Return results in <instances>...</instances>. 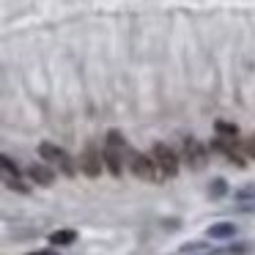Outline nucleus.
Here are the masks:
<instances>
[{
	"label": "nucleus",
	"mask_w": 255,
	"mask_h": 255,
	"mask_svg": "<svg viewBox=\"0 0 255 255\" xmlns=\"http://www.w3.org/2000/svg\"><path fill=\"white\" fill-rule=\"evenodd\" d=\"M124 156H129L127 140H124V134L118 129H110L107 140H105V165L113 176H121L124 173Z\"/></svg>",
	"instance_id": "obj_1"
},
{
	"label": "nucleus",
	"mask_w": 255,
	"mask_h": 255,
	"mask_svg": "<svg viewBox=\"0 0 255 255\" xmlns=\"http://www.w3.org/2000/svg\"><path fill=\"white\" fill-rule=\"evenodd\" d=\"M39 154H41V159H47L52 167H58L63 176H69V178L77 176V165H74L72 156H69L63 148H58V145H52V143H41L39 145Z\"/></svg>",
	"instance_id": "obj_2"
},
{
	"label": "nucleus",
	"mask_w": 255,
	"mask_h": 255,
	"mask_svg": "<svg viewBox=\"0 0 255 255\" xmlns=\"http://www.w3.org/2000/svg\"><path fill=\"white\" fill-rule=\"evenodd\" d=\"M129 167H132V173L137 178H143V181H162V173H159V167H156L154 156L129 151Z\"/></svg>",
	"instance_id": "obj_3"
},
{
	"label": "nucleus",
	"mask_w": 255,
	"mask_h": 255,
	"mask_svg": "<svg viewBox=\"0 0 255 255\" xmlns=\"http://www.w3.org/2000/svg\"><path fill=\"white\" fill-rule=\"evenodd\" d=\"M151 156H154V162H156V167H159L162 178L178 176V156H176V151H170L165 143H156L154 151H151Z\"/></svg>",
	"instance_id": "obj_4"
},
{
	"label": "nucleus",
	"mask_w": 255,
	"mask_h": 255,
	"mask_svg": "<svg viewBox=\"0 0 255 255\" xmlns=\"http://www.w3.org/2000/svg\"><path fill=\"white\" fill-rule=\"evenodd\" d=\"M102 162H105V151H99L94 143H88L85 151L80 154V170L88 178H96V176H102Z\"/></svg>",
	"instance_id": "obj_5"
},
{
	"label": "nucleus",
	"mask_w": 255,
	"mask_h": 255,
	"mask_svg": "<svg viewBox=\"0 0 255 255\" xmlns=\"http://www.w3.org/2000/svg\"><path fill=\"white\" fill-rule=\"evenodd\" d=\"M206 159H209V151L198 143L195 137H187L184 140V162H187L192 170H203L206 167Z\"/></svg>",
	"instance_id": "obj_6"
},
{
	"label": "nucleus",
	"mask_w": 255,
	"mask_h": 255,
	"mask_svg": "<svg viewBox=\"0 0 255 255\" xmlns=\"http://www.w3.org/2000/svg\"><path fill=\"white\" fill-rule=\"evenodd\" d=\"M0 165H3V181H6V187L8 189H17V192H22V195H28L30 192V187L19 178V170H17V165H14L11 159H8L6 154L0 156Z\"/></svg>",
	"instance_id": "obj_7"
},
{
	"label": "nucleus",
	"mask_w": 255,
	"mask_h": 255,
	"mask_svg": "<svg viewBox=\"0 0 255 255\" xmlns=\"http://www.w3.org/2000/svg\"><path fill=\"white\" fill-rule=\"evenodd\" d=\"M28 178L33 184H39V187H50V184L55 181V173H52V167H47V165H30L28 167Z\"/></svg>",
	"instance_id": "obj_8"
},
{
	"label": "nucleus",
	"mask_w": 255,
	"mask_h": 255,
	"mask_svg": "<svg viewBox=\"0 0 255 255\" xmlns=\"http://www.w3.org/2000/svg\"><path fill=\"white\" fill-rule=\"evenodd\" d=\"M206 236L209 239H233L236 236V225L233 222H217V225H211L206 231Z\"/></svg>",
	"instance_id": "obj_9"
},
{
	"label": "nucleus",
	"mask_w": 255,
	"mask_h": 255,
	"mask_svg": "<svg viewBox=\"0 0 255 255\" xmlns=\"http://www.w3.org/2000/svg\"><path fill=\"white\" fill-rule=\"evenodd\" d=\"M250 253H253V244L239 242V244H228V247H222V250H214L211 255H250Z\"/></svg>",
	"instance_id": "obj_10"
},
{
	"label": "nucleus",
	"mask_w": 255,
	"mask_h": 255,
	"mask_svg": "<svg viewBox=\"0 0 255 255\" xmlns=\"http://www.w3.org/2000/svg\"><path fill=\"white\" fill-rule=\"evenodd\" d=\"M74 239H77V233H74V231H55V233H50V244H52V247H69V244H74Z\"/></svg>",
	"instance_id": "obj_11"
},
{
	"label": "nucleus",
	"mask_w": 255,
	"mask_h": 255,
	"mask_svg": "<svg viewBox=\"0 0 255 255\" xmlns=\"http://www.w3.org/2000/svg\"><path fill=\"white\" fill-rule=\"evenodd\" d=\"M214 129H217V134H220L222 140H236V134H239L236 124H225V121H217Z\"/></svg>",
	"instance_id": "obj_12"
},
{
	"label": "nucleus",
	"mask_w": 255,
	"mask_h": 255,
	"mask_svg": "<svg viewBox=\"0 0 255 255\" xmlns=\"http://www.w3.org/2000/svg\"><path fill=\"white\" fill-rule=\"evenodd\" d=\"M209 192H211V198H222V195L228 192L225 178H214V181H211V187H209Z\"/></svg>",
	"instance_id": "obj_13"
},
{
	"label": "nucleus",
	"mask_w": 255,
	"mask_h": 255,
	"mask_svg": "<svg viewBox=\"0 0 255 255\" xmlns=\"http://www.w3.org/2000/svg\"><path fill=\"white\" fill-rule=\"evenodd\" d=\"M236 200H255V184H250V187H244V189H239L236 195H233Z\"/></svg>",
	"instance_id": "obj_14"
},
{
	"label": "nucleus",
	"mask_w": 255,
	"mask_h": 255,
	"mask_svg": "<svg viewBox=\"0 0 255 255\" xmlns=\"http://www.w3.org/2000/svg\"><path fill=\"white\" fill-rule=\"evenodd\" d=\"M244 151H247V156H250V159H255V134H253V137H247V140H244Z\"/></svg>",
	"instance_id": "obj_15"
},
{
	"label": "nucleus",
	"mask_w": 255,
	"mask_h": 255,
	"mask_svg": "<svg viewBox=\"0 0 255 255\" xmlns=\"http://www.w3.org/2000/svg\"><path fill=\"white\" fill-rule=\"evenodd\" d=\"M28 255H58L55 250H36V253H28Z\"/></svg>",
	"instance_id": "obj_16"
}]
</instances>
